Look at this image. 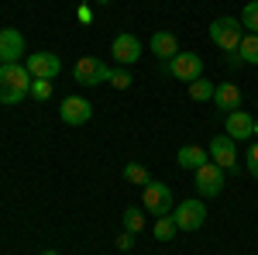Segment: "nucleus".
<instances>
[{
  "label": "nucleus",
  "instance_id": "f257e3e1",
  "mask_svg": "<svg viewBox=\"0 0 258 255\" xmlns=\"http://www.w3.org/2000/svg\"><path fill=\"white\" fill-rule=\"evenodd\" d=\"M31 90V73L21 62L0 66V104H21Z\"/></svg>",
  "mask_w": 258,
  "mask_h": 255
},
{
  "label": "nucleus",
  "instance_id": "f03ea898",
  "mask_svg": "<svg viewBox=\"0 0 258 255\" xmlns=\"http://www.w3.org/2000/svg\"><path fill=\"white\" fill-rule=\"evenodd\" d=\"M162 73L165 76H176L182 83H193V79L203 76V59H200L197 52H186V48H179L176 56L169 62H162Z\"/></svg>",
  "mask_w": 258,
  "mask_h": 255
},
{
  "label": "nucleus",
  "instance_id": "7ed1b4c3",
  "mask_svg": "<svg viewBox=\"0 0 258 255\" xmlns=\"http://www.w3.org/2000/svg\"><path fill=\"white\" fill-rule=\"evenodd\" d=\"M141 203H145V211L152 217H165L172 214L176 207H172V190L165 186V183H148V186H141Z\"/></svg>",
  "mask_w": 258,
  "mask_h": 255
},
{
  "label": "nucleus",
  "instance_id": "20e7f679",
  "mask_svg": "<svg viewBox=\"0 0 258 255\" xmlns=\"http://www.w3.org/2000/svg\"><path fill=\"white\" fill-rule=\"evenodd\" d=\"M244 28H241L238 18H217L214 24H210V38H214V45H220L224 52H238L241 48V35Z\"/></svg>",
  "mask_w": 258,
  "mask_h": 255
},
{
  "label": "nucleus",
  "instance_id": "39448f33",
  "mask_svg": "<svg viewBox=\"0 0 258 255\" xmlns=\"http://www.w3.org/2000/svg\"><path fill=\"white\" fill-rule=\"evenodd\" d=\"M73 76H76L80 86H100V83L110 79V66L100 62L97 56H83V59L73 66Z\"/></svg>",
  "mask_w": 258,
  "mask_h": 255
},
{
  "label": "nucleus",
  "instance_id": "423d86ee",
  "mask_svg": "<svg viewBox=\"0 0 258 255\" xmlns=\"http://www.w3.org/2000/svg\"><path fill=\"white\" fill-rule=\"evenodd\" d=\"M224 169H220L217 162H203L200 169H193V183H197L200 196H217L224 190Z\"/></svg>",
  "mask_w": 258,
  "mask_h": 255
},
{
  "label": "nucleus",
  "instance_id": "0eeeda50",
  "mask_svg": "<svg viewBox=\"0 0 258 255\" xmlns=\"http://www.w3.org/2000/svg\"><path fill=\"white\" fill-rule=\"evenodd\" d=\"M24 69L31 73V79H55L62 73V59L55 52H31L24 59Z\"/></svg>",
  "mask_w": 258,
  "mask_h": 255
},
{
  "label": "nucleus",
  "instance_id": "6e6552de",
  "mask_svg": "<svg viewBox=\"0 0 258 255\" xmlns=\"http://www.w3.org/2000/svg\"><path fill=\"white\" fill-rule=\"evenodd\" d=\"M172 217H176L179 231H200L203 221H207V207H203V200H182L172 211Z\"/></svg>",
  "mask_w": 258,
  "mask_h": 255
},
{
  "label": "nucleus",
  "instance_id": "1a4fd4ad",
  "mask_svg": "<svg viewBox=\"0 0 258 255\" xmlns=\"http://www.w3.org/2000/svg\"><path fill=\"white\" fill-rule=\"evenodd\" d=\"M59 118L66 121V124H73V128L90 124V121H93V104L86 97H66L59 104Z\"/></svg>",
  "mask_w": 258,
  "mask_h": 255
},
{
  "label": "nucleus",
  "instance_id": "9d476101",
  "mask_svg": "<svg viewBox=\"0 0 258 255\" xmlns=\"http://www.w3.org/2000/svg\"><path fill=\"white\" fill-rule=\"evenodd\" d=\"M210 162H217L224 173H238V152H234V138H227V135H217L214 141H210Z\"/></svg>",
  "mask_w": 258,
  "mask_h": 255
},
{
  "label": "nucleus",
  "instance_id": "9b49d317",
  "mask_svg": "<svg viewBox=\"0 0 258 255\" xmlns=\"http://www.w3.org/2000/svg\"><path fill=\"white\" fill-rule=\"evenodd\" d=\"M24 59V35L18 28H0V66Z\"/></svg>",
  "mask_w": 258,
  "mask_h": 255
},
{
  "label": "nucleus",
  "instance_id": "f8f14e48",
  "mask_svg": "<svg viewBox=\"0 0 258 255\" xmlns=\"http://www.w3.org/2000/svg\"><path fill=\"white\" fill-rule=\"evenodd\" d=\"M110 56L117 59V66H135L141 59V41L124 31V35H117V38L110 41Z\"/></svg>",
  "mask_w": 258,
  "mask_h": 255
},
{
  "label": "nucleus",
  "instance_id": "ddd939ff",
  "mask_svg": "<svg viewBox=\"0 0 258 255\" xmlns=\"http://www.w3.org/2000/svg\"><path fill=\"white\" fill-rule=\"evenodd\" d=\"M224 128H227V131H224L227 138H234V141H244V138L255 135V118H251L248 111H241V107H238V111H231V114H227Z\"/></svg>",
  "mask_w": 258,
  "mask_h": 255
},
{
  "label": "nucleus",
  "instance_id": "4468645a",
  "mask_svg": "<svg viewBox=\"0 0 258 255\" xmlns=\"http://www.w3.org/2000/svg\"><path fill=\"white\" fill-rule=\"evenodd\" d=\"M148 48H152V56H159L162 62H169V59H172V56L179 52L176 31H155V35L148 38Z\"/></svg>",
  "mask_w": 258,
  "mask_h": 255
},
{
  "label": "nucleus",
  "instance_id": "2eb2a0df",
  "mask_svg": "<svg viewBox=\"0 0 258 255\" xmlns=\"http://www.w3.org/2000/svg\"><path fill=\"white\" fill-rule=\"evenodd\" d=\"M214 104H217L224 114H231V111L241 107V90L234 86V83H220L217 90H214Z\"/></svg>",
  "mask_w": 258,
  "mask_h": 255
},
{
  "label": "nucleus",
  "instance_id": "dca6fc26",
  "mask_svg": "<svg viewBox=\"0 0 258 255\" xmlns=\"http://www.w3.org/2000/svg\"><path fill=\"white\" fill-rule=\"evenodd\" d=\"M176 162L182 169H200L203 162H210V152H207L203 145H182L176 152Z\"/></svg>",
  "mask_w": 258,
  "mask_h": 255
},
{
  "label": "nucleus",
  "instance_id": "f3484780",
  "mask_svg": "<svg viewBox=\"0 0 258 255\" xmlns=\"http://www.w3.org/2000/svg\"><path fill=\"white\" fill-rule=\"evenodd\" d=\"M176 217L172 214H165V217H155V231H152V235L159 238V241H172V238H176Z\"/></svg>",
  "mask_w": 258,
  "mask_h": 255
},
{
  "label": "nucleus",
  "instance_id": "a211bd4d",
  "mask_svg": "<svg viewBox=\"0 0 258 255\" xmlns=\"http://www.w3.org/2000/svg\"><path fill=\"white\" fill-rule=\"evenodd\" d=\"M241 28L248 31V35H258V0H251V4H244V11H241Z\"/></svg>",
  "mask_w": 258,
  "mask_h": 255
},
{
  "label": "nucleus",
  "instance_id": "6ab92c4d",
  "mask_svg": "<svg viewBox=\"0 0 258 255\" xmlns=\"http://www.w3.org/2000/svg\"><path fill=\"white\" fill-rule=\"evenodd\" d=\"M120 221H124V231H127V235H138L141 228H145V214H141L138 207H127V211L120 214Z\"/></svg>",
  "mask_w": 258,
  "mask_h": 255
},
{
  "label": "nucleus",
  "instance_id": "aec40b11",
  "mask_svg": "<svg viewBox=\"0 0 258 255\" xmlns=\"http://www.w3.org/2000/svg\"><path fill=\"white\" fill-rule=\"evenodd\" d=\"M238 56H241V62H248V66H258V35H248V38H241Z\"/></svg>",
  "mask_w": 258,
  "mask_h": 255
},
{
  "label": "nucleus",
  "instance_id": "412c9836",
  "mask_svg": "<svg viewBox=\"0 0 258 255\" xmlns=\"http://www.w3.org/2000/svg\"><path fill=\"white\" fill-rule=\"evenodd\" d=\"M214 90H217V86H214L207 76H200V79L189 83V97L193 100H214Z\"/></svg>",
  "mask_w": 258,
  "mask_h": 255
},
{
  "label": "nucleus",
  "instance_id": "4be33fe9",
  "mask_svg": "<svg viewBox=\"0 0 258 255\" xmlns=\"http://www.w3.org/2000/svg\"><path fill=\"white\" fill-rule=\"evenodd\" d=\"M124 179H127V183H138V186H148V183H152L148 169H145L141 162H127V166H124Z\"/></svg>",
  "mask_w": 258,
  "mask_h": 255
},
{
  "label": "nucleus",
  "instance_id": "5701e85b",
  "mask_svg": "<svg viewBox=\"0 0 258 255\" xmlns=\"http://www.w3.org/2000/svg\"><path fill=\"white\" fill-rule=\"evenodd\" d=\"M52 93H55L52 79H31V90H28V97H31V100H48Z\"/></svg>",
  "mask_w": 258,
  "mask_h": 255
},
{
  "label": "nucleus",
  "instance_id": "b1692460",
  "mask_svg": "<svg viewBox=\"0 0 258 255\" xmlns=\"http://www.w3.org/2000/svg\"><path fill=\"white\" fill-rule=\"evenodd\" d=\"M107 83H110V86H114V90H127V86H131V83H135V76H131V73H124V69H110V79H107Z\"/></svg>",
  "mask_w": 258,
  "mask_h": 255
},
{
  "label": "nucleus",
  "instance_id": "393cba45",
  "mask_svg": "<svg viewBox=\"0 0 258 255\" xmlns=\"http://www.w3.org/2000/svg\"><path fill=\"white\" fill-rule=\"evenodd\" d=\"M248 173L258 179V141L251 145V148H248Z\"/></svg>",
  "mask_w": 258,
  "mask_h": 255
},
{
  "label": "nucleus",
  "instance_id": "a878e982",
  "mask_svg": "<svg viewBox=\"0 0 258 255\" xmlns=\"http://www.w3.org/2000/svg\"><path fill=\"white\" fill-rule=\"evenodd\" d=\"M131 245H135V235H127V231H124V235L117 238V248H120V252H127Z\"/></svg>",
  "mask_w": 258,
  "mask_h": 255
},
{
  "label": "nucleus",
  "instance_id": "bb28decb",
  "mask_svg": "<svg viewBox=\"0 0 258 255\" xmlns=\"http://www.w3.org/2000/svg\"><path fill=\"white\" fill-rule=\"evenodd\" d=\"M76 18H80V24H90V21H93V14H90V7L83 4L80 11H76Z\"/></svg>",
  "mask_w": 258,
  "mask_h": 255
},
{
  "label": "nucleus",
  "instance_id": "cd10ccee",
  "mask_svg": "<svg viewBox=\"0 0 258 255\" xmlns=\"http://www.w3.org/2000/svg\"><path fill=\"white\" fill-rule=\"evenodd\" d=\"M41 255H59V252H55V248H48V252H41Z\"/></svg>",
  "mask_w": 258,
  "mask_h": 255
},
{
  "label": "nucleus",
  "instance_id": "c85d7f7f",
  "mask_svg": "<svg viewBox=\"0 0 258 255\" xmlns=\"http://www.w3.org/2000/svg\"><path fill=\"white\" fill-rule=\"evenodd\" d=\"M97 4H114V0H97Z\"/></svg>",
  "mask_w": 258,
  "mask_h": 255
},
{
  "label": "nucleus",
  "instance_id": "c756f323",
  "mask_svg": "<svg viewBox=\"0 0 258 255\" xmlns=\"http://www.w3.org/2000/svg\"><path fill=\"white\" fill-rule=\"evenodd\" d=\"M255 135H258V121H255Z\"/></svg>",
  "mask_w": 258,
  "mask_h": 255
},
{
  "label": "nucleus",
  "instance_id": "7c9ffc66",
  "mask_svg": "<svg viewBox=\"0 0 258 255\" xmlns=\"http://www.w3.org/2000/svg\"><path fill=\"white\" fill-rule=\"evenodd\" d=\"M83 4H86V0H83Z\"/></svg>",
  "mask_w": 258,
  "mask_h": 255
}]
</instances>
